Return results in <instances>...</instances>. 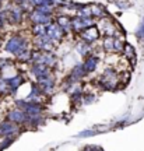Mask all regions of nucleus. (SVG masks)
Returning a JSON list of instances; mask_svg holds the SVG:
<instances>
[{
  "mask_svg": "<svg viewBox=\"0 0 144 151\" xmlns=\"http://www.w3.org/2000/svg\"><path fill=\"white\" fill-rule=\"evenodd\" d=\"M6 50H9L11 53L20 56L22 52L28 50L27 42H25V39H22L21 37H13L9 39V42L6 43Z\"/></svg>",
  "mask_w": 144,
  "mask_h": 151,
  "instance_id": "nucleus-1",
  "label": "nucleus"
},
{
  "mask_svg": "<svg viewBox=\"0 0 144 151\" xmlns=\"http://www.w3.org/2000/svg\"><path fill=\"white\" fill-rule=\"evenodd\" d=\"M99 84H101L105 90H115L119 84V78H117V74L112 69H107L105 73L101 76L99 78Z\"/></svg>",
  "mask_w": 144,
  "mask_h": 151,
  "instance_id": "nucleus-2",
  "label": "nucleus"
},
{
  "mask_svg": "<svg viewBox=\"0 0 144 151\" xmlns=\"http://www.w3.org/2000/svg\"><path fill=\"white\" fill-rule=\"evenodd\" d=\"M98 32H101L105 37H113V34L116 32V27L108 17H102V20L98 24Z\"/></svg>",
  "mask_w": 144,
  "mask_h": 151,
  "instance_id": "nucleus-3",
  "label": "nucleus"
},
{
  "mask_svg": "<svg viewBox=\"0 0 144 151\" xmlns=\"http://www.w3.org/2000/svg\"><path fill=\"white\" fill-rule=\"evenodd\" d=\"M91 25H92V20L90 17L88 18L76 17L74 20H71V29H74V31H83V29H86Z\"/></svg>",
  "mask_w": 144,
  "mask_h": 151,
  "instance_id": "nucleus-4",
  "label": "nucleus"
},
{
  "mask_svg": "<svg viewBox=\"0 0 144 151\" xmlns=\"http://www.w3.org/2000/svg\"><path fill=\"white\" fill-rule=\"evenodd\" d=\"M81 37H83V41L87 43H91L94 42V41H96L98 39V37H99V32H98V29H96L95 27H88L86 28V29H83L81 31Z\"/></svg>",
  "mask_w": 144,
  "mask_h": 151,
  "instance_id": "nucleus-5",
  "label": "nucleus"
},
{
  "mask_svg": "<svg viewBox=\"0 0 144 151\" xmlns=\"http://www.w3.org/2000/svg\"><path fill=\"white\" fill-rule=\"evenodd\" d=\"M30 18H31V21L34 22V24H41V25H45V24H48L49 22L50 16H49V14H45V13H42V11H39L37 9L35 11H32L31 13Z\"/></svg>",
  "mask_w": 144,
  "mask_h": 151,
  "instance_id": "nucleus-6",
  "label": "nucleus"
},
{
  "mask_svg": "<svg viewBox=\"0 0 144 151\" xmlns=\"http://www.w3.org/2000/svg\"><path fill=\"white\" fill-rule=\"evenodd\" d=\"M46 37L50 38L52 42H55V41H59L60 38L63 37V32L59 28L58 24H49L48 27H46Z\"/></svg>",
  "mask_w": 144,
  "mask_h": 151,
  "instance_id": "nucleus-7",
  "label": "nucleus"
},
{
  "mask_svg": "<svg viewBox=\"0 0 144 151\" xmlns=\"http://www.w3.org/2000/svg\"><path fill=\"white\" fill-rule=\"evenodd\" d=\"M9 120L13 123H24L27 122V113L21 109H14L9 112Z\"/></svg>",
  "mask_w": 144,
  "mask_h": 151,
  "instance_id": "nucleus-8",
  "label": "nucleus"
},
{
  "mask_svg": "<svg viewBox=\"0 0 144 151\" xmlns=\"http://www.w3.org/2000/svg\"><path fill=\"white\" fill-rule=\"evenodd\" d=\"M17 132H20V127L16 126L13 122H3V123H0V134L1 136L16 134Z\"/></svg>",
  "mask_w": 144,
  "mask_h": 151,
  "instance_id": "nucleus-9",
  "label": "nucleus"
},
{
  "mask_svg": "<svg viewBox=\"0 0 144 151\" xmlns=\"http://www.w3.org/2000/svg\"><path fill=\"white\" fill-rule=\"evenodd\" d=\"M38 84H39V88L42 90V92H48L53 88V78L50 76H45V77H41L38 78Z\"/></svg>",
  "mask_w": 144,
  "mask_h": 151,
  "instance_id": "nucleus-10",
  "label": "nucleus"
},
{
  "mask_svg": "<svg viewBox=\"0 0 144 151\" xmlns=\"http://www.w3.org/2000/svg\"><path fill=\"white\" fill-rule=\"evenodd\" d=\"M31 71L37 78H41V77H45V76L49 74V67H46V66L42 65V63H35V65L32 66Z\"/></svg>",
  "mask_w": 144,
  "mask_h": 151,
  "instance_id": "nucleus-11",
  "label": "nucleus"
},
{
  "mask_svg": "<svg viewBox=\"0 0 144 151\" xmlns=\"http://www.w3.org/2000/svg\"><path fill=\"white\" fill-rule=\"evenodd\" d=\"M58 25L59 28L62 29V32H67V31H70L71 29V20H70L69 17L66 16H62L58 18Z\"/></svg>",
  "mask_w": 144,
  "mask_h": 151,
  "instance_id": "nucleus-12",
  "label": "nucleus"
},
{
  "mask_svg": "<svg viewBox=\"0 0 144 151\" xmlns=\"http://www.w3.org/2000/svg\"><path fill=\"white\" fill-rule=\"evenodd\" d=\"M96 65H98V58H95V56H90V58L83 63V67H84L86 73H91V71H94L96 69Z\"/></svg>",
  "mask_w": 144,
  "mask_h": 151,
  "instance_id": "nucleus-13",
  "label": "nucleus"
},
{
  "mask_svg": "<svg viewBox=\"0 0 144 151\" xmlns=\"http://www.w3.org/2000/svg\"><path fill=\"white\" fill-rule=\"evenodd\" d=\"M7 81V86H9V88H10L11 91H14V90H17L18 88V86L22 83V77L21 76H16V77H13V78H10V80H6Z\"/></svg>",
  "mask_w": 144,
  "mask_h": 151,
  "instance_id": "nucleus-14",
  "label": "nucleus"
},
{
  "mask_svg": "<svg viewBox=\"0 0 144 151\" xmlns=\"http://www.w3.org/2000/svg\"><path fill=\"white\" fill-rule=\"evenodd\" d=\"M10 17H11V22H18L22 17V10L20 7H16V9L10 13Z\"/></svg>",
  "mask_w": 144,
  "mask_h": 151,
  "instance_id": "nucleus-15",
  "label": "nucleus"
},
{
  "mask_svg": "<svg viewBox=\"0 0 144 151\" xmlns=\"http://www.w3.org/2000/svg\"><path fill=\"white\" fill-rule=\"evenodd\" d=\"M90 13H91V16H94V17H104V10H102L101 6H98V4L90 6Z\"/></svg>",
  "mask_w": 144,
  "mask_h": 151,
  "instance_id": "nucleus-16",
  "label": "nucleus"
},
{
  "mask_svg": "<svg viewBox=\"0 0 144 151\" xmlns=\"http://www.w3.org/2000/svg\"><path fill=\"white\" fill-rule=\"evenodd\" d=\"M113 38L115 37H105L104 39V48L108 52H113Z\"/></svg>",
  "mask_w": 144,
  "mask_h": 151,
  "instance_id": "nucleus-17",
  "label": "nucleus"
},
{
  "mask_svg": "<svg viewBox=\"0 0 144 151\" xmlns=\"http://www.w3.org/2000/svg\"><path fill=\"white\" fill-rule=\"evenodd\" d=\"M122 52H125L126 53V56L127 58H130V59H136V55H134V49L130 46V45H125L123 46V50Z\"/></svg>",
  "mask_w": 144,
  "mask_h": 151,
  "instance_id": "nucleus-18",
  "label": "nucleus"
},
{
  "mask_svg": "<svg viewBox=\"0 0 144 151\" xmlns=\"http://www.w3.org/2000/svg\"><path fill=\"white\" fill-rule=\"evenodd\" d=\"M88 50H90V49H88V43L87 42H83L77 46V52L80 55H83V56H86V55L88 53Z\"/></svg>",
  "mask_w": 144,
  "mask_h": 151,
  "instance_id": "nucleus-19",
  "label": "nucleus"
},
{
  "mask_svg": "<svg viewBox=\"0 0 144 151\" xmlns=\"http://www.w3.org/2000/svg\"><path fill=\"white\" fill-rule=\"evenodd\" d=\"M137 37H139L140 39H144V20H143V22L140 24L139 29H137Z\"/></svg>",
  "mask_w": 144,
  "mask_h": 151,
  "instance_id": "nucleus-20",
  "label": "nucleus"
},
{
  "mask_svg": "<svg viewBox=\"0 0 144 151\" xmlns=\"http://www.w3.org/2000/svg\"><path fill=\"white\" fill-rule=\"evenodd\" d=\"M83 151H104V150L98 146H87V147H84Z\"/></svg>",
  "mask_w": 144,
  "mask_h": 151,
  "instance_id": "nucleus-21",
  "label": "nucleus"
}]
</instances>
